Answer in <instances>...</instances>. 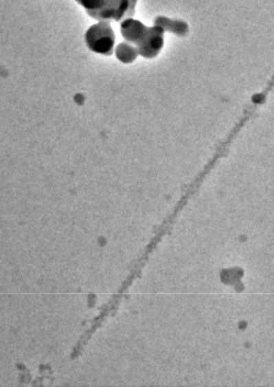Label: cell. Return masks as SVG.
Wrapping results in <instances>:
<instances>
[{
  "mask_svg": "<svg viewBox=\"0 0 274 387\" xmlns=\"http://www.w3.org/2000/svg\"><path fill=\"white\" fill-rule=\"evenodd\" d=\"M85 42L88 48L97 54L113 55L116 36L110 22L99 21L91 26L85 34Z\"/></svg>",
  "mask_w": 274,
  "mask_h": 387,
  "instance_id": "cell-1",
  "label": "cell"
},
{
  "mask_svg": "<svg viewBox=\"0 0 274 387\" xmlns=\"http://www.w3.org/2000/svg\"><path fill=\"white\" fill-rule=\"evenodd\" d=\"M137 3L138 0H111L104 9L87 13L89 17L99 21L120 22L134 16Z\"/></svg>",
  "mask_w": 274,
  "mask_h": 387,
  "instance_id": "cell-2",
  "label": "cell"
},
{
  "mask_svg": "<svg viewBox=\"0 0 274 387\" xmlns=\"http://www.w3.org/2000/svg\"><path fill=\"white\" fill-rule=\"evenodd\" d=\"M164 32L163 28L157 25L148 27L146 35L135 45L139 55L148 59L156 58L163 47Z\"/></svg>",
  "mask_w": 274,
  "mask_h": 387,
  "instance_id": "cell-3",
  "label": "cell"
},
{
  "mask_svg": "<svg viewBox=\"0 0 274 387\" xmlns=\"http://www.w3.org/2000/svg\"><path fill=\"white\" fill-rule=\"evenodd\" d=\"M148 27L142 22L133 19H127L121 22L120 32L126 42L135 45L138 44L146 35Z\"/></svg>",
  "mask_w": 274,
  "mask_h": 387,
  "instance_id": "cell-4",
  "label": "cell"
},
{
  "mask_svg": "<svg viewBox=\"0 0 274 387\" xmlns=\"http://www.w3.org/2000/svg\"><path fill=\"white\" fill-rule=\"evenodd\" d=\"M155 25L161 27L164 32H171L179 36L188 33L189 27L185 21L172 20L164 16H158L155 21Z\"/></svg>",
  "mask_w": 274,
  "mask_h": 387,
  "instance_id": "cell-5",
  "label": "cell"
},
{
  "mask_svg": "<svg viewBox=\"0 0 274 387\" xmlns=\"http://www.w3.org/2000/svg\"><path fill=\"white\" fill-rule=\"evenodd\" d=\"M115 55L119 62L124 64L134 63L139 56L135 45L128 42H123L117 45Z\"/></svg>",
  "mask_w": 274,
  "mask_h": 387,
  "instance_id": "cell-6",
  "label": "cell"
},
{
  "mask_svg": "<svg viewBox=\"0 0 274 387\" xmlns=\"http://www.w3.org/2000/svg\"><path fill=\"white\" fill-rule=\"evenodd\" d=\"M87 11H98L108 5L111 0H75Z\"/></svg>",
  "mask_w": 274,
  "mask_h": 387,
  "instance_id": "cell-7",
  "label": "cell"
}]
</instances>
